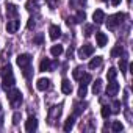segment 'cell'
Returning <instances> with one entry per match:
<instances>
[{
    "label": "cell",
    "instance_id": "obj_1",
    "mask_svg": "<svg viewBox=\"0 0 133 133\" xmlns=\"http://www.w3.org/2000/svg\"><path fill=\"white\" fill-rule=\"evenodd\" d=\"M8 100L13 108H17L22 103V92L19 89H8Z\"/></svg>",
    "mask_w": 133,
    "mask_h": 133
},
{
    "label": "cell",
    "instance_id": "obj_2",
    "mask_svg": "<svg viewBox=\"0 0 133 133\" xmlns=\"http://www.w3.org/2000/svg\"><path fill=\"white\" fill-rule=\"evenodd\" d=\"M125 16L122 14V13H117V14H113V16H110L108 17V21H107V25H108V28L110 30H113V28H116L121 22H122V19H124Z\"/></svg>",
    "mask_w": 133,
    "mask_h": 133
},
{
    "label": "cell",
    "instance_id": "obj_3",
    "mask_svg": "<svg viewBox=\"0 0 133 133\" xmlns=\"http://www.w3.org/2000/svg\"><path fill=\"white\" fill-rule=\"evenodd\" d=\"M61 110H63L61 105H55V107L50 108V111H49V117H47V119H49V124H52V125L55 124V121L61 116Z\"/></svg>",
    "mask_w": 133,
    "mask_h": 133
},
{
    "label": "cell",
    "instance_id": "obj_4",
    "mask_svg": "<svg viewBox=\"0 0 133 133\" xmlns=\"http://www.w3.org/2000/svg\"><path fill=\"white\" fill-rule=\"evenodd\" d=\"M92 53H94V47H92L91 44H85V45H82L80 50H78V58H80V59H86V58L91 56Z\"/></svg>",
    "mask_w": 133,
    "mask_h": 133
},
{
    "label": "cell",
    "instance_id": "obj_5",
    "mask_svg": "<svg viewBox=\"0 0 133 133\" xmlns=\"http://www.w3.org/2000/svg\"><path fill=\"white\" fill-rule=\"evenodd\" d=\"M16 63H17V66L19 68H28V66L31 64V56L28 55V53H22V55H19L17 58H16Z\"/></svg>",
    "mask_w": 133,
    "mask_h": 133
},
{
    "label": "cell",
    "instance_id": "obj_6",
    "mask_svg": "<svg viewBox=\"0 0 133 133\" xmlns=\"http://www.w3.org/2000/svg\"><path fill=\"white\" fill-rule=\"evenodd\" d=\"M3 77V89H11L13 86H14V75H13V72L11 74H6V75H2Z\"/></svg>",
    "mask_w": 133,
    "mask_h": 133
},
{
    "label": "cell",
    "instance_id": "obj_7",
    "mask_svg": "<svg viewBox=\"0 0 133 133\" xmlns=\"http://www.w3.org/2000/svg\"><path fill=\"white\" fill-rule=\"evenodd\" d=\"M19 27H21V22H19L17 19L8 21V24H6V31H8L10 35H14V33L19 30Z\"/></svg>",
    "mask_w": 133,
    "mask_h": 133
},
{
    "label": "cell",
    "instance_id": "obj_8",
    "mask_svg": "<svg viewBox=\"0 0 133 133\" xmlns=\"http://www.w3.org/2000/svg\"><path fill=\"white\" fill-rule=\"evenodd\" d=\"M36 128H38V119L33 117V116H30V117L25 121V130L31 133V131H35Z\"/></svg>",
    "mask_w": 133,
    "mask_h": 133
},
{
    "label": "cell",
    "instance_id": "obj_9",
    "mask_svg": "<svg viewBox=\"0 0 133 133\" xmlns=\"http://www.w3.org/2000/svg\"><path fill=\"white\" fill-rule=\"evenodd\" d=\"M96 41H97V47H105L108 42V38L105 33L102 31H96Z\"/></svg>",
    "mask_w": 133,
    "mask_h": 133
},
{
    "label": "cell",
    "instance_id": "obj_10",
    "mask_svg": "<svg viewBox=\"0 0 133 133\" xmlns=\"http://www.w3.org/2000/svg\"><path fill=\"white\" fill-rule=\"evenodd\" d=\"M117 91H119V83H116L114 80H111L108 83V86H107V94L108 96H116Z\"/></svg>",
    "mask_w": 133,
    "mask_h": 133
},
{
    "label": "cell",
    "instance_id": "obj_11",
    "mask_svg": "<svg viewBox=\"0 0 133 133\" xmlns=\"http://www.w3.org/2000/svg\"><path fill=\"white\" fill-rule=\"evenodd\" d=\"M49 33H50V39H52V41H56V39L61 36V30H59L58 25H50Z\"/></svg>",
    "mask_w": 133,
    "mask_h": 133
},
{
    "label": "cell",
    "instance_id": "obj_12",
    "mask_svg": "<svg viewBox=\"0 0 133 133\" xmlns=\"http://www.w3.org/2000/svg\"><path fill=\"white\" fill-rule=\"evenodd\" d=\"M49 88H50V80H49V78H39V80L36 82V89L45 91V89H49Z\"/></svg>",
    "mask_w": 133,
    "mask_h": 133
},
{
    "label": "cell",
    "instance_id": "obj_13",
    "mask_svg": "<svg viewBox=\"0 0 133 133\" xmlns=\"http://www.w3.org/2000/svg\"><path fill=\"white\" fill-rule=\"evenodd\" d=\"M102 63H103V58H102V56H96V58H92V59L89 61L88 68H89V69H97V68H100V66H102Z\"/></svg>",
    "mask_w": 133,
    "mask_h": 133
},
{
    "label": "cell",
    "instance_id": "obj_14",
    "mask_svg": "<svg viewBox=\"0 0 133 133\" xmlns=\"http://www.w3.org/2000/svg\"><path fill=\"white\" fill-rule=\"evenodd\" d=\"M61 91H63L64 94H71V92H72V83H71L68 78H64V80L61 82Z\"/></svg>",
    "mask_w": 133,
    "mask_h": 133
},
{
    "label": "cell",
    "instance_id": "obj_15",
    "mask_svg": "<svg viewBox=\"0 0 133 133\" xmlns=\"http://www.w3.org/2000/svg\"><path fill=\"white\" fill-rule=\"evenodd\" d=\"M92 19H94L96 24H102V22L105 21V13H103L102 10H96L94 14H92Z\"/></svg>",
    "mask_w": 133,
    "mask_h": 133
},
{
    "label": "cell",
    "instance_id": "obj_16",
    "mask_svg": "<svg viewBox=\"0 0 133 133\" xmlns=\"http://www.w3.org/2000/svg\"><path fill=\"white\" fill-rule=\"evenodd\" d=\"M50 69H52L50 59H49V58H44V59L39 63V71H41V72H45V71H50Z\"/></svg>",
    "mask_w": 133,
    "mask_h": 133
},
{
    "label": "cell",
    "instance_id": "obj_17",
    "mask_svg": "<svg viewBox=\"0 0 133 133\" xmlns=\"http://www.w3.org/2000/svg\"><path fill=\"white\" fill-rule=\"evenodd\" d=\"M74 124H75V117H74V116H69L68 119H66V122H64L63 130H64V131H71V130L74 128Z\"/></svg>",
    "mask_w": 133,
    "mask_h": 133
},
{
    "label": "cell",
    "instance_id": "obj_18",
    "mask_svg": "<svg viewBox=\"0 0 133 133\" xmlns=\"http://www.w3.org/2000/svg\"><path fill=\"white\" fill-rule=\"evenodd\" d=\"M6 14L8 16H17V6L13 3H6Z\"/></svg>",
    "mask_w": 133,
    "mask_h": 133
},
{
    "label": "cell",
    "instance_id": "obj_19",
    "mask_svg": "<svg viewBox=\"0 0 133 133\" xmlns=\"http://www.w3.org/2000/svg\"><path fill=\"white\" fill-rule=\"evenodd\" d=\"M64 52V49H63V45H52V49H50V53L53 55V56H59L61 53Z\"/></svg>",
    "mask_w": 133,
    "mask_h": 133
},
{
    "label": "cell",
    "instance_id": "obj_20",
    "mask_svg": "<svg viewBox=\"0 0 133 133\" xmlns=\"http://www.w3.org/2000/svg\"><path fill=\"white\" fill-rule=\"evenodd\" d=\"M83 74H85V69L78 66V68H75V69H74V72H72V77H74L75 80H80Z\"/></svg>",
    "mask_w": 133,
    "mask_h": 133
},
{
    "label": "cell",
    "instance_id": "obj_21",
    "mask_svg": "<svg viewBox=\"0 0 133 133\" xmlns=\"http://www.w3.org/2000/svg\"><path fill=\"white\" fill-rule=\"evenodd\" d=\"M100 114H102V117H103V119H108V117H110V114H111L110 107H108V105H103V107H102V110H100Z\"/></svg>",
    "mask_w": 133,
    "mask_h": 133
},
{
    "label": "cell",
    "instance_id": "obj_22",
    "mask_svg": "<svg viewBox=\"0 0 133 133\" xmlns=\"http://www.w3.org/2000/svg\"><path fill=\"white\" fill-rule=\"evenodd\" d=\"M102 91V80H96L94 85H92V92L94 94H99Z\"/></svg>",
    "mask_w": 133,
    "mask_h": 133
},
{
    "label": "cell",
    "instance_id": "obj_23",
    "mask_svg": "<svg viewBox=\"0 0 133 133\" xmlns=\"http://www.w3.org/2000/svg\"><path fill=\"white\" fill-rule=\"evenodd\" d=\"M111 128H113V131L119 133V131H122V130H124V125H122V122L114 121V122H113V125H111Z\"/></svg>",
    "mask_w": 133,
    "mask_h": 133
},
{
    "label": "cell",
    "instance_id": "obj_24",
    "mask_svg": "<svg viewBox=\"0 0 133 133\" xmlns=\"http://www.w3.org/2000/svg\"><path fill=\"white\" fill-rule=\"evenodd\" d=\"M127 68H128V63H127L125 58H122V59L119 61V69H121V72L125 74V72H127Z\"/></svg>",
    "mask_w": 133,
    "mask_h": 133
},
{
    "label": "cell",
    "instance_id": "obj_25",
    "mask_svg": "<svg viewBox=\"0 0 133 133\" xmlns=\"http://www.w3.org/2000/svg\"><path fill=\"white\" fill-rule=\"evenodd\" d=\"M116 75H117V71H116L114 68H110V69H108V72H107V78L111 82V80H114V78H116Z\"/></svg>",
    "mask_w": 133,
    "mask_h": 133
},
{
    "label": "cell",
    "instance_id": "obj_26",
    "mask_svg": "<svg viewBox=\"0 0 133 133\" xmlns=\"http://www.w3.org/2000/svg\"><path fill=\"white\" fill-rule=\"evenodd\" d=\"M91 80H92V77H91L89 74H83V75H82V78H80V82H82L80 85H88Z\"/></svg>",
    "mask_w": 133,
    "mask_h": 133
},
{
    "label": "cell",
    "instance_id": "obj_27",
    "mask_svg": "<svg viewBox=\"0 0 133 133\" xmlns=\"http://www.w3.org/2000/svg\"><path fill=\"white\" fill-rule=\"evenodd\" d=\"M85 19H86V14H85V13H83V11H78V13H77V16H75V19H74V21H75V22H83V21H85Z\"/></svg>",
    "mask_w": 133,
    "mask_h": 133
},
{
    "label": "cell",
    "instance_id": "obj_28",
    "mask_svg": "<svg viewBox=\"0 0 133 133\" xmlns=\"http://www.w3.org/2000/svg\"><path fill=\"white\" fill-rule=\"evenodd\" d=\"M85 110V105H82V103H75V110H74V114L75 116H78V114H82V111Z\"/></svg>",
    "mask_w": 133,
    "mask_h": 133
},
{
    "label": "cell",
    "instance_id": "obj_29",
    "mask_svg": "<svg viewBox=\"0 0 133 133\" xmlns=\"http://www.w3.org/2000/svg\"><path fill=\"white\" fill-rule=\"evenodd\" d=\"M121 111V102L119 100H114L113 102V110H111V113H119Z\"/></svg>",
    "mask_w": 133,
    "mask_h": 133
},
{
    "label": "cell",
    "instance_id": "obj_30",
    "mask_svg": "<svg viewBox=\"0 0 133 133\" xmlns=\"http://www.w3.org/2000/svg\"><path fill=\"white\" fill-rule=\"evenodd\" d=\"M122 52H124V50H122V47H121V45H117L116 49H113V50H111V56H119Z\"/></svg>",
    "mask_w": 133,
    "mask_h": 133
},
{
    "label": "cell",
    "instance_id": "obj_31",
    "mask_svg": "<svg viewBox=\"0 0 133 133\" xmlns=\"http://www.w3.org/2000/svg\"><path fill=\"white\" fill-rule=\"evenodd\" d=\"M94 33V27L92 25H86L85 27V36H91Z\"/></svg>",
    "mask_w": 133,
    "mask_h": 133
},
{
    "label": "cell",
    "instance_id": "obj_32",
    "mask_svg": "<svg viewBox=\"0 0 133 133\" xmlns=\"http://www.w3.org/2000/svg\"><path fill=\"white\" fill-rule=\"evenodd\" d=\"M86 91H88V89H86V85H80V88H78V96H80V97H85V96H86Z\"/></svg>",
    "mask_w": 133,
    "mask_h": 133
},
{
    "label": "cell",
    "instance_id": "obj_33",
    "mask_svg": "<svg viewBox=\"0 0 133 133\" xmlns=\"http://www.w3.org/2000/svg\"><path fill=\"white\" fill-rule=\"evenodd\" d=\"M19 121H21V113H14V116H13V124L17 125Z\"/></svg>",
    "mask_w": 133,
    "mask_h": 133
},
{
    "label": "cell",
    "instance_id": "obj_34",
    "mask_svg": "<svg viewBox=\"0 0 133 133\" xmlns=\"http://www.w3.org/2000/svg\"><path fill=\"white\" fill-rule=\"evenodd\" d=\"M58 3H59V0H49L50 8H56V6H58Z\"/></svg>",
    "mask_w": 133,
    "mask_h": 133
},
{
    "label": "cell",
    "instance_id": "obj_35",
    "mask_svg": "<svg viewBox=\"0 0 133 133\" xmlns=\"http://www.w3.org/2000/svg\"><path fill=\"white\" fill-rule=\"evenodd\" d=\"M42 39H44V38H42V35H38V36L33 39V42H35V44H42Z\"/></svg>",
    "mask_w": 133,
    "mask_h": 133
},
{
    "label": "cell",
    "instance_id": "obj_36",
    "mask_svg": "<svg viewBox=\"0 0 133 133\" xmlns=\"http://www.w3.org/2000/svg\"><path fill=\"white\" fill-rule=\"evenodd\" d=\"M35 27V19L31 17V19H28V24H27V28H33Z\"/></svg>",
    "mask_w": 133,
    "mask_h": 133
},
{
    "label": "cell",
    "instance_id": "obj_37",
    "mask_svg": "<svg viewBox=\"0 0 133 133\" xmlns=\"http://www.w3.org/2000/svg\"><path fill=\"white\" fill-rule=\"evenodd\" d=\"M121 3V0H111V5H114V6H117Z\"/></svg>",
    "mask_w": 133,
    "mask_h": 133
},
{
    "label": "cell",
    "instance_id": "obj_38",
    "mask_svg": "<svg viewBox=\"0 0 133 133\" xmlns=\"http://www.w3.org/2000/svg\"><path fill=\"white\" fill-rule=\"evenodd\" d=\"M102 2H108V0H102Z\"/></svg>",
    "mask_w": 133,
    "mask_h": 133
},
{
    "label": "cell",
    "instance_id": "obj_39",
    "mask_svg": "<svg viewBox=\"0 0 133 133\" xmlns=\"http://www.w3.org/2000/svg\"><path fill=\"white\" fill-rule=\"evenodd\" d=\"M127 2H128V3H130V0H127Z\"/></svg>",
    "mask_w": 133,
    "mask_h": 133
}]
</instances>
